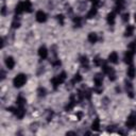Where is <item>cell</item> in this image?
<instances>
[{
    "label": "cell",
    "instance_id": "9a60e30c",
    "mask_svg": "<svg viewBox=\"0 0 136 136\" xmlns=\"http://www.w3.org/2000/svg\"><path fill=\"white\" fill-rule=\"evenodd\" d=\"M135 76H136V69L131 65V66L128 68V77H129L130 79H133Z\"/></svg>",
    "mask_w": 136,
    "mask_h": 136
},
{
    "label": "cell",
    "instance_id": "ac0fdd59",
    "mask_svg": "<svg viewBox=\"0 0 136 136\" xmlns=\"http://www.w3.org/2000/svg\"><path fill=\"white\" fill-rule=\"evenodd\" d=\"M96 14H97V6L93 5V8L90 9V11L87 13V18H93L94 16H96Z\"/></svg>",
    "mask_w": 136,
    "mask_h": 136
},
{
    "label": "cell",
    "instance_id": "5b68a950",
    "mask_svg": "<svg viewBox=\"0 0 136 136\" xmlns=\"http://www.w3.org/2000/svg\"><path fill=\"white\" fill-rule=\"evenodd\" d=\"M36 20L38 22H40V24H43V22H45L47 20V15L45 12H43V11H38V12L36 13Z\"/></svg>",
    "mask_w": 136,
    "mask_h": 136
},
{
    "label": "cell",
    "instance_id": "d6986e66",
    "mask_svg": "<svg viewBox=\"0 0 136 136\" xmlns=\"http://www.w3.org/2000/svg\"><path fill=\"white\" fill-rule=\"evenodd\" d=\"M92 129H93L94 131H99V129H100V120H99L98 118H96V119L94 120V122H93V124H92Z\"/></svg>",
    "mask_w": 136,
    "mask_h": 136
},
{
    "label": "cell",
    "instance_id": "836d02e7",
    "mask_svg": "<svg viewBox=\"0 0 136 136\" xmlns=\"http://www.w3.org/2000/svg\"><path fill=\"white\" fill-rule=\"evenodd\" d=\"M92 1H95V0H92Z\"/></svg>",
    "mask_w": 136,
    "mask_h": 136
},
{
    "label": "cell",
    "instance_id": "4fadbf2b",
    "mask_svg": "<svg viewBox=\"0 0 136 136\" xmlns=\"http://www.w3.org/2000/svg\"><path fill=\"white\" fill-rule=\"evenodd\" d=\"M88 40H89V43H92V44H95L97 40H98V35L96 33H94V32H92V33H89L88 34Z\"/></svg>",
    "mask_w": 136,
    "mask_h": 136
},
{
    "label": "cell",
    "instance_id": "cb8c5ba5",
    "mask_svg": "<svg viewBox=\"0 0 136 136\" xmlns=\"http://www.w3.org/2000/svg\"><path fill=\"white\" fill-rule=\"evenodd\" d=\"M37 93H38V96H39V97H44L45 94H46V90H45V88H43V87H39L38 90H37Z\"/></svg>",
    "mask_w": 136,
    "mask_h": 136
},
{
    "label": "cell",
    "instance_id": "5bb4252c",
    "mask_svg": "<svg viewBox=\"0 0 136 136\" xmlns=\"http://www.w3.org/2000/svg\"><path fill=\"white\" fill-rule=\"evenodd\" d=\"M77 104V100L74 99V96H71L70 97V102H69V104H68L66 106V111H70L71 108H73V106Z\"/></svg>",
    "mask_w": 136,
    "mask_h": 136
},
{
    "label": "cell",
    "instance_id": "4dcf8cb0",
    "mask_svg": "<svg viewBox=\"0 0 136 136\" xmlns=\"http://www.w3.org/2000/svg\"><path fill=\"white\" fill-rule=\"evenodd\" d=\"M1 14H2V15H4V14H5V6H3V8H2V11H1Z\"/></svg>",
    "mask_w": 136,
    "mask_h": 136
},
{
    "label": "cell",
    "instance_id": "3957f363",
    "mask_svg": "<svg viewBox=\"0 0 136 136\" xmlns=\"http://www.w3.org/2000/svg\"><path fill=\"white\" fill-rule=\"evenodd\" d=\"M133 56H134V51L132 50H128L126 52V54H124V62H126V64L128 65H131L132 62H133Z\"/></svg>",
    "mask_w": 136,
    "mask_h": 136
},
{
    "label": "cell",
    "instance_id": "1f68e13d",
    "mask_svg": "<svg viewBox=\"0 0 136 136\" xmlns=\"http://www.w3.org/2000/svg\"><path fill=\"white\" fill-rule=\"evenodd\" d=\"M134 17H135V21H136V13H135V15H134Z\"/></svg>",
    "mask_w": 136,
    "mask_h": 136
},
{
    "label": "cell",
    "instance_id": "8fae6325",
    "mask_svg": "<svg viewBox=\"0 0 136 136\" xmlns=\"http://www.w3.org/2000/svg\"><path fill=\"white\" fill-rule=\"evenodd\" d=\"M126 87H127V93H128L129 97H130V98H134V92H133V86H132V84L129 83V82H127Z\"/></svg>",
    "mask_w": 136,
    "mask_h": 136
},
{
    "label": "cell",
    "instance_id": "9c48e42d",
    "mask_svg": "<svg viewBox=\"0 0 136 136\" xmlns=\"http://www.w3.org/2000/svg\"><path fill=\"white\" fill-rule=\"evenodd\" d=\"M108 61L113 64H117L118 63V54L116 52H112L108 55Z\"/></svg>",
    "mask_w": 136,
    "mask_h": 136
},
{
    "label": "cell",
    "instance_id": "7a4b0ae2",
    "mask_svg": "<svg viewBox=\"0 0 136 136\" xmlns=\"http://www.w3.org/2000/svg\"><path fill=\"white\" fill-rule=\"evenodd\" d=\"M65 80H66V73H65V72H62V73H60L59 76L54 77L52 80H51V83H52L53 87L56 89L59 85H61L62 83L65 82Z\"/></svg>",
    "mask_w": 136,
    "mask_h": 136
},
{
    "label": "cell",
    "instance_id": "83f0119b",
    "mask_svg": "<svg viewBox=\"0 0 136 136\" xmlns=\"http://www.w3.org/2000/svg\"><path fill=\"white\" fill-rule=\"evenodd\" d=\"M19 26H20L19 21H16V20H14V21L12 22V27H13L14 29H16V28H19Z\"/></svg>",
    "mask_w": 136,
    "mask_h": 136
},
{
    "label": "cell",
    "instance_id": "30bf717a",
    "mask_svg": "<svg viewBox=\"0 0 136 136\" xmlns=\"http://www.w3.org/2000/svg\"><path fill=\"white\" fill-rule=\"evenodd\" d=\"M94 82H95L97 87H100L102 85V83H103V77H102L101 74H96V77L94 79Z\"/></svg>",
    "mask_w": 136,
    "mask_h": 136
},
{
    "label": "cell",
    "instance_id": "44dd1931",
    "mask_svg": "<svg viewBox=\"0 0 136 136\" xmlns=\"http://www.w3.org/2000/svg\"><path fill=\"white\" fill-rule=\"evenodd\" d=\"M134 32V27L133 26H128L127 30H126V33H124V35L126 36H131Z\"/></svg>",
    "mask_w": 136,
    "mask_h": 136
},
{
    "label": "cell",
    "instance_id": "f546056e",
    "mask_svg": "<svg viewBox=\"0 0 136 136\" xmlns=\"http://www.w3.org/2000/svg\"><path fill=\"white\" fill-rule=\"evenodd\" d=\"M129 16H130L129 13H126V14H124V15H123V18H122L123 21H128V20H129Z\"/></svg>",
    "mask_w": 136,
    "mask_h": 136
},
{
    "label": "cell",
    "instance_id": "2e32d148",
    "mask_svg": "<svg viewBox=\"0 0 136 136\" xmlns=\"http://www.w3.org/2000/svg\"><path fill=\"white\" fill-rule=\"evenodd\" d=\"M107 22H108V25L113 26L115 24V13L114 12H112L107 15Z\"/></svg>",
    "mask_w": 136,
    "mask_h": 136
},
{
    "label": "cell",
    "instance_id": "484cf974",
    "mask_svg": "<svg viewBox=\"0 0 136 136\" xmlns=\"http://www.w3.org/2000/svg\"><path fill=\"white\" fill-rule=\"evenodd\" d=\"M73 21H74V24H76L78 27H80V25H81V17H77V18H74Z\"/></svg>",
    "mask_w": 136,
    "mask_h": 136
},
{
    "label": "cell",
    "instance_id": "4316f807",
    "mask_svg": "<svg viewBox=\"0 0 136 136\" xmlns=\"http://www.w3.org/2000/svg\"><path fill=\"white\" fill-rule=\"evenodd\" d=\"M56 18H58V20L60 21L61 25H64V16L63 15H58V16H56Z\"/></svg>",
    "mask_w": 136,
    "mask_h": 136
},
{
    "label": "cell",
    "instance_id": "8992f818",
    "mask_svg": "<svg viewBox=\"0 0 136 136\" xmlns=\"http://www.w3.org/2000/svg\"><path fill=\"white\" fill-rule=\"evenodd\" d=\"M25 114H26V111H25L24 106H18V107L16 108V111H15V115H16L17 118H19V119L24 118Z\"/></svg>",
    "mask_w": 136,
    "mask_h": 136
},
{
    "label": "cell",
    "instance_id": "277c9868",
    "mask_svg": "<svg viewBox=\"0 0 136 136\" xmlns=\"http://www.w3.org/2000/svg\"><path fill=\"white\" fill-rule=\"evenodd\" d=\"M126 124H127V127H129V128H134L136 126V115H134V114L130 115L128 117V119H127Z\"/></svg>",
    "mask_w": 136,
    "mask_h": 136
},
{
    "label": "cell",
    "instance_id": "52a82bcc",
    "mask_svg": "<svg viewBox=\"0 0 136 136\" xmlns=\"http://www.w3.org/2000/svg\"><path fill=\"white\" fill-rule=\"evenodd\" d=\"M38 55L40 56V59H46L48 56V50L45 46H42L38 49Z\"/></svg>",
    "mask_w": 136,
    "mask_h": 136
},
{
    "label": "cell",
    "instance_id": "6da1fadb",
    "mask_svg": "<svg viewBox=\"0 0 136 136\" xmlns=\"http://www.w3.org/2000/svg\"><path fill=\"white\" fill-rule=\"evenodd\" d=\"M27 82V76L24 74V73H19L17 74L15 78H14V80H13V84L15 87H21V86H24Z\"/></svg>",
    "mask_w": 136,
    "mask_h": 136
},
{
    "label": "cell",
    "instance_id": "603a6c76",
    "mask_svg": "<svg viewBox=\"0 0 136 136\" xmlns=\"http://www.w3.org/2000/svg\"><path fill=\"white\" fill-rule=\"evenodd\" d=\"M82 80V77H81V74L80 73H77L76 76H74V78H73V83H78V82H80Z\"/></svg>",
    "mask_w": 136,
    "mask_h": 136
},
{
    "label": "cell",
    "instance_id": "7402d4cb",
    "mask_svg": "<svg viewBox=\"0 0 136 136\" xmlns=\"http://www.w3.org/2000/svg\"><path fill=\"white\" fill-rule=\"evenodd\" d=\"M81 64L83 67H88V59L86 58V56H82L81 58Z\"/></svg>",
    "mask_w": 136,
    "mask_h": 136
},
{
    "label": "cell",
    "instance_id": "d4e9b609",
    "mask_svg": "<svg viewBox=\"0 0 136 136\" xmlns=\"http://www.w3.org/2000/svg\"><path fill=\"white\" fill-rule=\"evenodd\" d=\"M94 62H95V65H97V66H100V65H102V60H100V58H99V56H97V58L94 60Z\"/></svg>",
    "mask_w": 136,
    "mask_h": 136
},
{
    "label": "cell",
    "instance_id": "e0dca14e",
    "mask_svg": "<svg viewBox=\"0 0 136 136\" xmlns=\"http://www.w3.org/2000/svg\"><path fill=\"white\" fill-rule=\"evenodd\" d=\"M24 8H25V12H28V13H31L32 12V4L29 0H26L24 2Z\"/></svg>",
    "mask_w": 136,
    "mask_h": 136
},
{
    "label": "cell",
    "instance_id": "ffe728a7",
    "mask_svg": "<svg viewBox=\"0 0 136 136\" xmlns=\"http://www.w3.org/2000/svg\"><path fill=\"white\" fill-rule=\"evenodd\" d=\"M16 103H17L18 106H24V105L26 104V99H25L24 97L19 96V97L17 98V100H16Z\"/></svg>",
    "mask_w": 136,
    "mask_h": 136
},
{
    "label": "cell",
    "instance_id": "f1b7e54d",
    "mask_svg": "<svg viewBox=\"0 0 136 136\" xmlns=\"http://www.w3.org/2000/svg\"><path fill=\"white\" fill-rule=\"evenodd\" d=\"M123 3H124V0H116V4H117V6L122 8Z\"/></svg>",
    "mask_w": 136,
    "mask_h": 136
},
{
    "label": "cell",
    "instance_id": "d6a6232c",
    "mask_svg": "<svg viewBox=\"0 0 136 136\" xmlns=\"http://www.w3.org/2000/svg\"><path fill=\"white\" fill-rule=\"evenodd\" d=\"M134 43H135V44H136V39H135V42H134Z\"/></svg>",
    "mask_w": 136,
    "mask_h": 136
},
{
    "label": "cell",
    "instance_id": "7c38bea8",
    "mask_svg": "<svg viewBox=\"0 0 136 136\" xmlns=\"http://www.w3.org/2000/svg\"><path fill=\"white\" fill-rule=\"evenodd\" d=\"M22 12H25V8H24V2H19L17 5H16V9H15V13L17 15L21 14Z\"/></svg>",
    "mask_w": 136,
    "mask_h": 136
},
{
    "label": "cell",
    "instance_id": "ba28073f",
    "mask_svg": "<svg viewBox=\"0 0 136 136\" xmlns=\"http://www.w3.org/2000/svg\"><path fill=\"white\" fill-rule=\"evenodd\" d=\"M5 65H6V67L9 68V69H13L14 68L15 61H14V59L12 58V56H9V58L5 59Z\"/></svg>",
    "mask_w": 136,
    "mask_h": 136
}]
</instances>
